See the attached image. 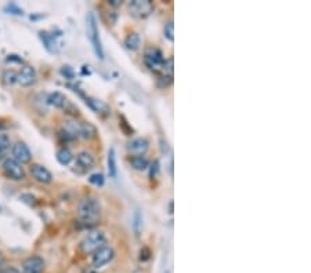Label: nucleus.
Wrapping results in <instances>:
<instances>
[{
	"instance_id": "1",
	"label": "nucleus",
	"mask_w": 311,
	"mask_h": 273,
	"mask_svg": "<svg viewBox=\"0 0 311 273\" xmlns=\"http://www.w3.org/2000/svg\"><path fill=\"white\" fill-rule=\"evenodd\" d=\"M78 214L79 218L84 224H96L101 215V204L98 199L87 196L84 197L78 207Z\"/></svg>"
},
{
	"instance_id": "2",
	"label": "nucleus",
	"mask_w": 311,
	"mask_h": 273,
	"mask_svg": "<svg viewBox=\"0 0 311 273\" xmlns=\"http://www.w3.org/2000/svg\"><path fill=\"white\" fill-rule=\"evenodd\" d=\"M63 130L72 139H75V138L92 139L97 136V130L93 124L86 123V121H78V120H66Z\"/></svg>"
},
{
	"instance_id": "3",
	"label": "nucleus",
	"mask_w": 311,
	"mask_h": 273,
	"mask_svg": "<svg viewBox=\"0 0 311 273\" xmlns=\"http://www.w3.org/2000/svg\"><path fill=\"white\" fill-rule=\"evenodd\" d=\"M87 36L92 43L96 57L98 60H104V47H102L100 29H98V24H97V18H96L94 13H89V15H87Z\"/></svg>"
},
{
	"instance_id": "4",
	"label": "nucleus",
	"mask_w": 311,
	"mask_h": 273,
	"mask_svg": "<svg viewBox=\"0 0 311 273\" xmlns=\"http://www.w3.org/2000/svg\"><path fill=\"white\" fill-rule=\"evenodd\" d=\"M105 243H107V237H105L104 232L92 230V232H89L86 236L83 237V240L79 244V248H81L83 254H93L98 248L105 246Z\"/></svg>"
},
{
	"instance_id": "5",
	"label": "nucleus",
	"mask_w": 311,
	"mask_h": 273,
	"mask_svg": "<svg viewBox=\"0 0 311 273\" xmlns=\"http://www.w3.org/2000/svg\"><path fill=\"white\" fill-rule=\"evenodd\" d=\"M166 61L167 60L165 58L164 53L159 48H156V47H151V48H148L146 53H144V64L152 72H164Z\"/></svg>"
},
{
	"instance_id": "6",
	"label": "nucleus",
	"mask_w": 311,
	"mask_h": 273,
	"mask_svg": "<svg viewBox=\"0 0 311 273\" xmlns=\"http://www.w3.org/2000/svg\"><path fill=\"white\" fill-rule=\"evenodd\" d=\"M1 168H3V173L6 174V177L13 181H22L25 178V170H24L22 164L16 162L13 157H7L3 160Z\"/></svg>"
},
{
	"instance_id": "7",
	"label": "nucleus",
	"mask_w": 311,
	"mask_h": 273,
	"mask_svg": "<svg viewBox=\"0 0 311 273\" xmlns=\"http://www.w3.org/2000/svg\"><path fill=\"white\" fill-rule=\"evenodd\" d=\"M129 11L136 18H147L154 11V4L149 0H131L129 3Z\"/></svg>"
},
{
	"instance_id": "8",
	"label": "nucleus",
	"mask_w": 311,
	"mask_h": 273,
	"mask_svg": "<svg viewBox=\"0 0 311 273\" xmlns=\"http://www.w3.org/2000/svg\"><path fill=\"white\" fill-rule=\"evenodd\" d=\"M115 257V251L114 248L110 246H104L98 248L96 253H93L92 257V265L93 268L96 269H100V268H104L107 264H110L111 261L114 259Z\"/></svg>"
},
{
	"instance_id": "9",
	"label": "nucleus",
	"mask_w": 311,
	"mask_h": 273,
	"mask_svg": "<svg viewBox=\"0 0 311 273\" xmlns=\"http://www.w3.org/2000/svg\"><path fill=\"white\" fill-rule=\"evenodd\" d=\"M94 164H96L94 156L90 152H87V151H82V152H79L76 155V160H75V167L76 168L75 170L81 174L87 173L94 167Z\"/></svg>"
},
{
	"instance_id": "10",
	"label": "nucleus",
	"mask_w": 311,
	"mask_h": 273,
	"mask_svg": "<svg viewBox=\"0 0 311 273\" xmlns=\"http://www.w3.org/2000/svg\"><path fill=\"white\" fill-rule=\"evenodd\" d=\"M37 73L33 66L25 65L18 73H17V83H19L24 87H31L36 83Z\"/></svg>"
},
{
	"instance_id": "11",
	"label": "nucleus",
	"mask_w": 311,
	"mask_h": 273,
	"mask_svg": "<svg viewBox=\"0 0 311 273\" xmlns=\"http://www.w3.org/2000/svg\"><path fill=\"white\" fill-rule=\"evenodd\" d=\"M21 269H22V273H43L45 261L39 255H32L22 262Z\"/></svg>"
},
{
	"instance_id": "12",
	"label": "nucleus",
	"mask_w": 311,
	"mask_h": 273,
	"mask_svg": "<svg viewBox=\"0 0 311 273\" xmlns=\"http://www.w3.org/2000/svg\"><path fill=\"white\" fill-rule=\"evenodd\" d=\"M11 155H13V159L16 162H18L19 164L29 163L32 160V153L24 142H17L11 146Z\"/></svg>"
},
{
	"instance_id": "13",
	"label": "nucleus",
	"mask_w": 311,
	"mask_h": 273,
	"mask_svg": "<svg viewBox=\"0 0 311 273\" xmlns=\"http://www.w3.org/2000/svg\"><path fill=\"white\" fill-rule=\"evenodd\" d=\"M126 149L131 156H144V153L149 149V141L144 136H138L129 142Z\"/></svg>"
},
{
	"instance_id": "14",
	"label": "nucleus",
	"mask_w": 311,
	"mask_h": 273,
	"mask_svg": "<svg viewBox=\"0 0 311 273\" xmlns=\"http://www.w3.org/2000/svg\"><path fill=\"white\" fill-rule=\"evenodd\" d=\"M31 175L39 183L47 185V183H51V181H53L51 173L47 170L45 166H40V164H32V167H31Z\"/></svg>"
},
{
	"instance_id": "15",
	"label": "nucleus",
	"mask_w": 311,
	"mask_h": 273,
	"mask_svg": "<svg viewBox=\"0 0 311 273\" xmlns=\"http://www.w3.org/2000/svg\"><path fill=\"white\" fill-rule=\"evenodd\" d=\"M47 104L51 105V106H54L57 109L66 110L68 106L72 108V104H71V102L68 101V98L65 97L63 92H60V91H54V92L49 94V97H47Z\"/></svg>"
},
{
	"instance_id": "16",
	"label": "nucleus",
	"mask_w": 311,
	"mask_h": 273,
	"mask_svg": "<svg viewBox=\"0 0 311 273\" xmlns=\"http://www.w3.org/2000/svg\"><path fill=\"white\" fill-rule=\"evenodd\" d=\"M107 170L110 178H116L118 175V162H116V151L114 146H111L107 156Z\"/></svg>"
},
{
	"instance_id": "17",
	"label": "nucleus",
	"mask_w": 311,
	"mask_h": 273,
	"mask_svg": "<svg viewBox=\"0 0 311 273\" xmlns=\"http://www.w3.org/2000/svg\"><path fill=\"white\" fill-rule=\"evenodd\" d=\"M129 162H130L131 168H134L137 171H144L149 167V160L146 156H131Z\"/></svg>"
},
{
	"instance_id": "18",
	"label": "nucleus",
	"mask_w": 311,
	"mask_h": 273,
	"mask_svg": "<svg viewBox=\"0 0 311 273\" xmlns=\"http://www.w3.org/2000/svg\"><path fill=\"white\" fill-rule=\"evenodd\" d=\"M125 46H126V48L130 50V51H136V50L140 48V46H141V37L136 32H131L125 39Z\"/></svg>"
},
{
	"instance_id": "19",
	"label": "nucleus",
	"mask_w": 311,
	"mask_h": 273,
	"mask_svg": "<svg viewBox=\"0 0 311 273\" xmlns=\"http://www.w3.org/2000/svg\"><path fill=\"white\" fill-rule=\"evenodd\" d=\"M55 157H57V162L60 164H63V166H68V164L73 160L72 152H71L68 148H61V149H58Z\"/></svg>"
},
{
	"instance_id": "20",
	"label": "nucleus",
	"mask_w": 311,
	"mask_h": 273,
	"mask_svg": "<svg viewBox=\"0 0 311 273\" xmlns=\"http://www.w3.org/2000/svg\"><path fill=\"white\" fill-rule=\"evenodd\" d=\"M11 149V139L6 133H0V160L4 159Z\"/></svg>"
},
{
	"instance_id": "21",
	"label": "nucleus",
	"mask_w": 311,
	"mask_h": 273,
	"mask_svg": "<svg viewBox=\"0 0 311 273\" xmlns=\"http://www.w3.org/2000/svg\"><path fill=\"white\" fill-rule=\"evenodd\" d=\"M39 35H40V39H42L45 47H46L50 53L57 51V43H55V39L53 35H50V33H47V32H40Z\"/></svg>"
},
{
	"instance_id": "22",
	"label": "nucleus",
	"mask_w": 311,
	"mask_h": 273,
	"mask_svg": "<svg viewBox=\"0 0 311 273\" xmlns=\"http://www.w3.org/2000/svg\"><path fill=\"white\" fill-rule=\"evenodd\" d=\"M86 102H87V104L90 105V108H92L94 112H97V113H101V112L108 113V112H110L108 105H107V104H104L102 101L93 100V98H86Z\"/></svg>"
},
{
	"instance_id": "23",
	"label": "nucleus",
	"mask_w": 311,
	"mask_h": 273,
	"mask_svg": "<svg viewBox=\"0 0 311 273\" xmlns=\"http://www.w3.org/2000/svg\"><path fill=\"white\" fill-rule=\"evenodd\" d=\"M1 79H3L4 86L10 87V86H13V84H16V83H17V72H14L13 69H7V71H4V72H3Z\"/></svg>"
},
{
	"instance_id": "24",
	"label": "nucleus",
	"mask_w": 311,
	"mask_h": 273,
	"mask_svg": "<svg viewBox=\"0 0 311 273\" xmlns=\"http://www.w3.org/2000/svg\"><path fill=\"white\" fill-rule=\"evenodd\" d=\"M131 227H133V230H134L136 236H138V235H140V232H141V227H143V215H141L140 210H136V211H134Z\"/></svg>"
},
{
	"instance_id": "25",
	"label": "nucleus",
	"mask_w": 311,
	"mask_h": 273,
	"mask_svg": "<svg viewBox=\"0 0 311 273\" xmlns=\"http://www.w3.org/2000/svg\"><path fill=\"white\" fill-rule=\"evenodd\" d=\"M164 36L169 40V42H173L174 40V24L173 21H167L164 28Z\"/></svg>"
},
{
	"instance_id": "26",
	"label": "nucleus",
	"mask_w": 311,
	"mask_h": 273,
	"mask_svg": "<svg viewBox=\"0 0 311 273\" xmlns=\"http://www.w3.org/2000/svg\"><path fill=\"white\" fill-rule=\"evenodd\" d=\"M89 182H90L92 185H94V186L101 188V186L105 183V178H104V175L101 173H94L89 177Z\"/></svg>"
},
{
	"instance_id": "27",
	"label": "nucleus",
	"mask_w": 311,
	"mask_h": 273,
	"mask_svg": "<svg viewBox=\"0 0 311 273\" xmlns=\"http://www.w3.org/2000/svg\"><path fill=\"white\" fill-rule=\"evenodd\" d=\"M149 178L151 180H154L158 177V174H159V162L155 160V162H152V163L149 164Z\"/></svg>"
},
{
	"instance_id": "28",
	"label": "nucleus",
	"mask_w": 311,
	"mask_h": 273,
	"mask_svg": "<svg viewBox=\"0 0 311 273\" xmlns=\"http://www.w3.org/2000/svg\"><path fill=\"white\" fill-rule=\"evenodd\" d=\"M6 10H9V11H13L11 14H16V15H22V14H24V13H22V10L19 9V7H17L16 4H9V6H7V9H6Z\"/></svg>"
},
{
	"instance_id": "29",
	"label": "nucleus",
	"mask_w": 311,
	"mask_h": 273,
	"mask_svg": "<svg viewBox=\"0 0 311 273\" xmlns=\"http://www.w3.org/2000/svg\"><path fill=\"white\" fill-rule=\"evenodd\" d=\"M61 73H63L64 76H66V77H69V79H71V77L73 76L72 69H71L69 66H63V69H61Z\"/></svg>"
},
{
	"instance_id": "30",
	"label": "nucleus",
	"mask_w": 311,
	"mask_h": 273,
	"mask_svg": "<svg viewBox=\"0 0 311 273\" xmlns=\"http://www.w3.org/2000/svg\"><path fill=\"white\" fill-rule=\"evenodd\" d=\"M0 273H21V272H19L17 268H13V266H11V268H6V269H1V271H0Z\"/></svg>"
},
{
	"instance_id": "31",
	"label": "nucleus",
	"mask_w": 311,
	"mask_h": 273,
	"mask_svg": "<svg viewBox=\"0 0 311 273\" xmlns=\"http://www.w3.org/2000/svg\"><path fill=\"white\" fill-rule=\"evenodd\" d=\"M4 262H6V259H4V255L0 253V271L3 269V266H4Z\"/></svg>"
},
{
	"instance_id": "32",
	"label": "nucleus",
	"mask_w": 311,
	"mask_h": 273,
	"mask_svg": "<svg viewBox=\"0 0 311 273\" xmlns=\"http://www.w3.org/2000/svg\"><path fill=\"white\" fill-rule=\"evenodd\" d=\"M120 3H122V1H119V0H111L110 1L111 6H119Z\"/></svg>"
},
{
	"instance_id": "33",
	"label": "nucleus",
	"mask_w": 311,
	"mask_h": 273,
	"mask_svg": "<svg viewBox=\"0 0 311 273\" xmlns=\"http://www.w3.org/2000/svg\"><path fill=\"white\" fill-rule=\"evenodd\" d=\"M165 273H169V272H165Z\"/></svg>"
}]
</instances>
